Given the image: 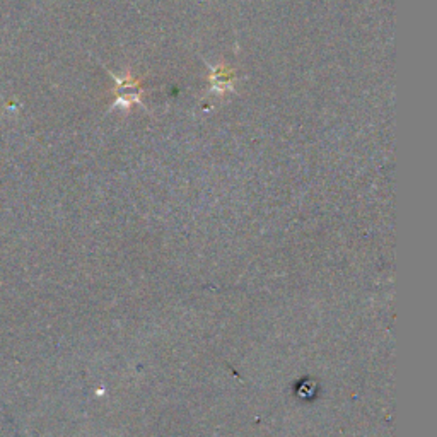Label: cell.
<instances>
[{
	"label": "cell",
	"instance_id": "cell-1",
	"mask_svg": "<svg viewBox=\"0 0 437 437\" xmlns=\"http://www.w3.org/2000/svg\"><path fill=\"white\" fill-rule=\"evenodd\" d=\"M117 81V103L115 106H122V108H130L135 103H140V94H142V81L134 77L132 74H127L123 77L113 76Z\"/></svg>",
	"mask_w": 437,
	"mask_h": 437
},
{
	"label": "cell",
	"instance_id": "cell-2",
	"mask_svg": "<svg viewBox=\"0 0 437 437\" xmlns=\"http://www.w3.org/2000/svg\"><path fill=\"white\" fill-rule=\"evenodd\" d=\"M210 82H212V89L216 91V93L233 91V82H234L233 70H229L224 64L217 65V67L214 69L212 76H210Z\"/></svg>",
	"mask_w": 437,
	"mask_h": 437
}]
</instances>
